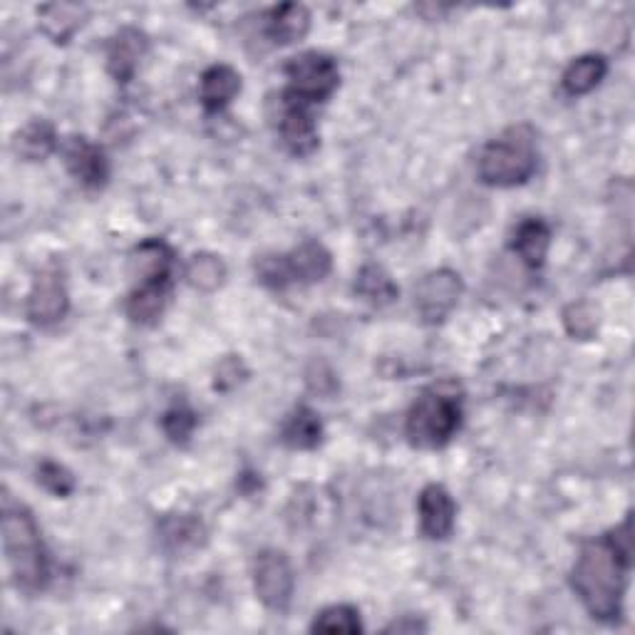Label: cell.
Wrapping results in <instances>:
<instances>
[{
	"instance_id": "cell-1",
	"label": "cell",
	"mask_w": 635,
	"mask_h": 635,
	"mask_svg": "<svg viewBox=\"0 0 635 635\" xmlns=\"http://www.w3.org/2000/svg\"><path fill=\"white\" fill-rule=\"evenodd\" d=\"M633 563L631 516L599 539L581 546L571 571V589L595 621L615 623L623 615L625 585Z\"/></svg>"
},
{
	"instance_id": "cell-2",
	"label": "cell",
	"mask_w": 635,
	"mask_h": 635,
	"mask_svg": "<svg viewBox=\"0 0 635 635\" xmlns=\"http://www.w3.org/2000/svg\"><path fill=\"white\" fill-rule=\"evenodd\" d=\"M3 551L13 583L25 593L43 591L51 581V556L35 516L6 494L3 500Z\"/></svg>"
},
{
	"instance_id": "cell-3",
	"label": "cell",
	"mask_w": 635,
	"mask_h": 635,
	"mask_svg": "<svg viewBox=\"0 0 635 635\" xmlns=\"http://www.w3.org/2000/svg\"><path fill=\"white\" fill-rule=\"evenodd\" d=\"M539 164L536 134L529 124H514L484 146L477 174L486 187L512 189L529 182Z\"/></svg>"
},
{
	"instance_id": "cell-4",
	"label": "cell",
	"mask_w": 635,
	"mask_h": 635,
	"mask_svg": "<svg viewBox=\"0 0 635 635\" xmlns=\"http://www.w3.org/2000/svg\"><path fill=\"white\" fill-rule=\"evenodd\" d=\"M462 393L455 383L427 387L409 407L405 435L409 445L419 449H439L452 442L462 427Z\"/></svg>"
},
{
	"instance_id": "cell-5",
	"label": "cell",
	"mask_w": 635,
	"mask_h": 635,
	"mask_svg": "<svg viewBox=\"0 0 635 635\" xmlns=\"http://www.w3.org/2000/svg\"><path fill=\"white\" fill-rule=\"evenodd\" d=\"M288 87L283 92L303 105H320L338 90L340 70L333 57L318 51L300 53L286 63Z\"/></svg>"
},
{
	"instance_id": "cell-6",
	"label": "cell",
	"mask_w": 635,
	"mask_h": 635,
	"mask_svg": "<svg viewBox=\"0 0 635 635\" xmlns=\"http://www.w3.org/2000/svg\"><path fill=\"white\" fill-rule=\"evenodd\" d=\"M293 589H296V576L286 551L263 549L253 561V591L259 601L271 611L283 613L291 605Z\"/></svg>"
},
{
	"instance_id": "cell-7",
	"label": "cell",
	"mask_w": 635,
	"mask_h": 635,
	"mask_svg": "<svg viewBox=\"0 0 635 635\" xmlns=\"http://www.w3.org/2000/svg\"><path fill=\"white\" fill-rule=\"evenodd\" d=\"M462 293L464 283L457 271L452 269L429 271L415 286V308L419 313V318L429 326L442 324L449 313L457 308Z\"/></svg>"
},
{
	"instance_id": "cell-8",
	"label": "cell",
	"mask_w": 635,
	"mask_h": 635,
	"mask_svg": "<svg viewBox=\"0 0 635 635\" xmlns=\"http://www.w3.org/2000/svg\"><path fill=\"white\" fill-rule=\"evenodd\" d=\"M67 310H70V296H67L63 271L57 266L43 269L35 276L31 293H28V318H31V324L47 328L61 324Z\"/></svg>"
},
{
	"instance_id": "cell-9",
	"label": "cell",
	"mask_w": 635,
	"mask_h": 635,
	"mask_svg": "<svg viewBox=\"0 0 635 635\" xmlns=\"http://www.w3.org/2000/svg\"><path fill=\"white\" fill-rule=\"evenodd\" d=\"M273 120H276V130L281 134L283 146H286L293 156H310L318 150V130L308 105L281 92Z\"/></svg>"
},
{
	"instance_id": "cell-10",
	"label": "cell",
	"mask_w": 635,
	"mask_h": 635,
	"mask_svg": "<svg viewBox=\"0 0 635 635\" xmlns=\"http://www.w3.org/2000/svg\"><path fill=\"white\" fill-rule=\"evenodd\" d=\"M65 167L85 189H102L110 179V160L100 144L87 136H70L63 144Z\"/></svg>"
},
{
	"instance_id": "cell-11",
	"label": "cell",
	"mask_w": 635,
	"mask_h": 635,
	"mask_svg": "<svg viewBox=\"0 0 635 635\" xmlns=\"http://www.w3.org/2000/svg\"><path fill=\"white\" fill-rule=\"evenodd\" d=\"M419 529L433 541H445L455 529L457 504L442 484H427L417 502Z\"/></svg>"
},
{
	"instance_id": "cell-12",
	"label": "cell",
	"mask_w": 635,
	"mask_h": 635,
	"mask_svg": "<svg viewBox=\"0 0 635 635\" xmlns=\"http://www.w3.org/2000/svg\"><path fill=\"white\" fill-rule=\"evenodd\" d=\"M146 35L136 28H122L107 45V70L117 83H130L146 53Z\"/></svg>"
},
{
	"instance_id": "cell-13",
	"label": "cell",
	"mask_w": 635,
	"mask_h": 635,
	"mask_svg": "<svg viewBox=\"0 0 635 635\" xmlns=\"http://www.w3.org/2000/svg\"><path fill=\"white\" fill-rule=\"evenodd\" d=\"M174 253L167 241L146 239L132 251V276L136 286L142 283H164L172 281Z\"/></svg>"
},
{
	"instance_id": "cell-14",
	"label": "cell",
	"mask_w": 635,
	"mask_h": 635,
	"mask_svg": "<svg viewBox=\"0 0 635 635\" xmlns=\"http://www.w3.org/2000/svg\"><path fill=\"white\" fill-rule=\"evenodd\" d=\"M286 263L291 283H300V286L324 281L333 271V256L320 241H303L298 249L286 253Z\"/></svg>"
},
{
	"instance_id": "cell-15",
	"label": "cell",
	"mask_w": 635,
	"mask_h": 635,
	"mask_svg": "<svg viewBox=\"0 0 635 635\" xmlns=\"http://www.w3.org/2000/svg\"><path fill=\"white\" fill-rule=\"evenodd\" d=\"M241 92V75L231 65H211L199 80V100L207 112H221Z\"/></svg>"
},
{
	"instance_id": "cell-16",
	"label": "cell",
	"mask_w": 635,
	"mask_h": 635,
	"mask_svg": "<svg viewBox=\"0 0 635 635\" xmlns=\"http://www.w3.org/2000/svg\"><path fill=\"white\" fill-rule=\"evenodd\" d=\"M310 31V13L300 3H283L273 8L266 21V35L276 45H293Z\"/></svg>"
},
{
	"instance_id": "cell-17",
	"label": "cell",
	"mask_w": 635,
	"mask_h": 635,
	"mask_svg": "<svg viewBox=\"0 0 635 635\" xmlns=\"http://www.w3.org/2000/svg\"><path fill=\"white\" fill-rule=\"evenodd\" d=\"M551 229L544 219H524L514 231L512 249L529 269H541L549 256Z\"/></svg>"
},
{
	"instance_id": "cell-18",
	"label": "cell",
	"mask_w": 635,
	"mask_h": 635,
	"mask_svg": "<svg viewBox=\"0 0 635 635\" xmlns=\"http://www.w3.org/2000/svg\"><path fill=\"white\" fill-rule=\"evenodd\" d=\"M320 439H324V423H320L316 409H310L308 405L293 409L281 427V442L288 449L306 452V449H316Z\"/></svg>"
},
{
	"instance_id": "cell-19",
	"label": "cell",
	"mask_w": 635,
	"mask_h": 635,
	"mask_svg": "<svg viewBox=\"0 0 635 635\" xmlns=\"http://www.w3.org/2000/svg\"><path fill=\"white\" fill-rule=\"evenodd\" d=\"M169 293H172V281L142 283V286H134L130 298H127V316L140 326H152L154 320L162 316L164 308H167Z\"/></svg>"
},
{
	"instance_id": "cell-20",
	"label": "cell",
	"mask_w": 635,
	"mask_h": 635,
	"mask_svg": "<svg viewBox=\"0 0 635 635\" xmlns=\"http://www.w3.org/2000/svg\"><path fill=\"white\" fill-rule=\"evenodd\" d=\"M87 11L83 6L75 3H53L37 8V18H41L43 33L53 37L55 43H67L70 37L80 31L85 23Z\"/></svg>"
},
{
	"instance_id": "cell-21",
	"label": "cell",
	"mask_w": 635,
	"mask_h": 635,
	"mask_svg": "<svg viewBox=\"0 0 635 635\" xmlns=\"http://www.w3.org/2000/svg\"><path fill=\"white\" fill-rule=\"evenodd\" d=\"M13 150L25 162H43L57 150V132L47 120L28 122L21 132L15 134Z\"/></svg>"
},
{
	"instance_id": "cell-22",
	"label": "cell",
	"mask_w": 635,
	"mask_h": 635,
	"mask_svg": "<svg viewBox=\"0 0 635 635\" xmlns=\"http://www.w3.org/2000/svg\"><path fill=\"white\" fill-rule=\"evenodd\" d=\"M605 73H609V61H605L603 55H583L566 67V73L561 77L563 92L571 97L589 95L601 85Z\"/></svg>"
},
{
	"instance_id": "cell-23",
	"label": "cell",
	"mask_w": 635,
	"mask_h": 635,
	"mask_svg": "<svg viewBox=\"0 0 635 635\" xmlns=\"http://www.w3.org/2000/svg\"><path fill=\"white\" fill-rule=\"evenodd\" d=\"M355 293L363 300H368L370 306L385 308L393 300H397L399 288L383 266H377V263H365L355 276Z\"/></svg>"
},
{
	"instance_id": "cell-24",
	"label": "cell",
	"mask_w": 635,
	"mask_h": 635,
	"mask_svg": "<svg viewBox=\"0 0 635 635\" xmlns=\"http://www.w3.org/2000/svg\"><path fill=\"white\" fill-rule=\"evenodd\" d=\"M227 263L217 253H194L187 263V281L191 288L201 293H214L227 283Z\"/></svg>"
},
{
	"instance_id": "cell-25",
	"label": "cell",
	"mask_w": 635,
	"mask_h": 635,
	"mask_svg": "<svg viewBox=\"0 0 635 635\" xmlns=\"http://www.w3.org/2000/svg\"><path fill=\"white\" fill-rule=\"evenodd\" d=\"M313 633H343V635H355L363 631V623H360V611L355 605L338 603L328 605V609L320 611L316 615V621L310 625Z\"/></svg>"
},
{
	"instance_id": "cell-26",
	"label": "cell",
	"mask_w": 635,
	"mask_h": 635,
	"mask_svg": "<svg viewBox=\"0 0 635 635\" xmlns=\"http://www.w3.org/2000/svg\"><path fill=\"white\" fill-rule=\"evenodd\" d=\"M201 536V524L189 516H172L162 524V539L172 551H184V546H197Z\"/></svg>"
},
{
	"instance_id": "cell-27",
	"label": "cell",
	"mask_w": 635,
	"mask_h": 635,
	"mask_svg": "<svg viewBox=\"0 0 635 635\" xmlns=\"http://www.w3.org/2000/svg\"><path fill=\"white\" fill-rule=\"evenodd\" d=\"M197 425H199V417L187 405H174L162 417L164 435H167L174 445H187Z\"/></svg>"
},
{
	"instance_id": "cell-28",
	"label": "cell",
	"mask_w": 635,
	"mask_h": 635,
	"mask_svg": "<svg viewBox=\"0 0 635 635\" xmlns=\"http://www.w3.org/2000/svg\"><path fill=\"white\" fill-rule=\"evenodd\" d=\"M35 474H37V484H41L45 492H51L53 496H70L77 486L70 469L53 462V459H45V462L37 464Z\"/></svg>"
},
{
	"instance_id": "cell-29",
	"label": "cell",
	"mask_w": 635,
	"mask_h": 635,
	"mask_svg": "<svg viewBox=\"0 0 635 635\" xmlns=\"http://www.w3.org/2000/svg\"><path fill=\"white\" fill-rule=\"evenodd\" d=\"M563 326L571 338L589 340L599 333V313H595L589 303H571V306L563 310Z\"/></svg>"
},
{
	"instance_id": "cell-30",
	"label": "cell",
	"mask_w": 635,
	"mask_h": 635,
	"mask_svg": "<svg viewBox=\"0 0 635 635\" xmlns=\"http://www.w3.org/2000/svg\"><path fill=\"white\" fill-rule=\"evenodd\" d=\"M256 276L263 286L271 291H283L293 286L286 253H271V256H261L256 261Z\"/></svg>"
},
{
	"instance_id": "cell-31",
	"label": "cell",
	"mask_w": 635,
	"mask_h": 635,
	"mask_svg": "<svg viewBox=\"0 0 635 635\" xmlns=\"http://www.w3.org/2000/svg\"><path fill=\"white\" fill-rule=\"evenodd\" d=\"M243 377H247L243 360L237 355H229L219 363L217 380H214V385H217V390H231V387H237Z\"/></svg>"
},
{
	"instance_id": "cell-32",
	"label": "cell",
	"mask_w": 635,
	"mask_h": 635,
	"mask_svg": "<svg viewBox=\"0 0 635 635\" xmlns=\"http://www.w3.org/2000/svg\"><path fill=\"white\" fill-rule=\"evenodd\" d=\"M313 365H316V368H310L308 373H306L308 387L313 390V393H318V395H333L336 390H338V380L333 375V370H330L324 363H313Z\"/></svg>"
},
{
	"instance_id": "cell-33",
	"label": "cell",
	"mask_w": 635,
	"mask_h": 635,
	"mask_svg": "<svg viewBox=\"0 0 635 635\" xmlns=\"http://www.w3.org/2000/svg\"><path fill=\"white\" fill-rule=\"evenodd\" d=\"M423 633L427 631V625L423 621H417L415 615H403V618L395 621V623H390L385 633Z\"/></svg>"
}]
</instances>
